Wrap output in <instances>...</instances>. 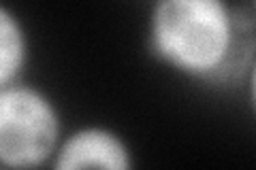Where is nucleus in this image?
I'll list each match as a JSON object with an SVG mask.
<instances>
[{"mask_svg":"<svg viewBox=\"0 0 256 170\" xmlns=\"http://www.w3.org/2000/svg\"><path fill=\"white\" fill-rule=\"evenodd\" d=\"M150 55L173 75L207 87L242 83L256 53V15L230 0H154Z\"/></svg>","mask_w":256,"mask_h":170,"instance_id":"1","label":"nucleus"},{"mask_svg":"<svg viewBox=\"0 0 256 170\" xmlns=\"http://www.w3.org/2000/svg\"><path fill=\"white\" fill-rule=\"evenodd\" d=\"M60 107L26 79L0 87V164L34 170L54 164L64 139Z\"/></svg>","mask_w":256,"mask_h":170,"instance_id":"2","label":"nucleus"},{"mask_svg":"<svg viewBox=\"0 0 256 170\" xmlns=\"http://www.w3.org/2000/svg\"><path fill=\"white\" fill-rule=\"evenodd\" d=\"M132 166L134 153L128 141L114 128L100 124L77 126L64 134L52 164L56 170H130Z\"/></svg>","mask_w":256,"mask_h":170,"instance_id":"3","label":"nucleus"},{"mask_svg":"<svg viewBox=\"0 0 256 170\" xmlns=\"http://www.w3.org/2000/svg\"><path fill=\"white\" fill-rule=\"evenodd\" d=\"M30 34L9 4L0 9V87L22 81L30 66Z\"/></svg>","mask_w":256,"mask_h":170,"instance_id":"4","label":"nucleus"},{"mask_svg":"<svg viewBox=\"0 0 256 170\" xmlns=\"http://www.w3.org/2000/svg\"><path fill=\"white\" fill-rule=\"evenodd\" d=\"M244 90H246V100H248V107H250L252 115L256 119V53L250 62V66L246 70V77H244Z\"/></svg>","mask_w":256,"mask_h":170,"instance_id":"5","label":"nucleus"},{"mask_svg":"<svg viewBox=\"0 0 256 170\" xmlns=\"http://www.w3.org/2000/svg\"><path fill=\"white\" fill-rule=\"evenodd\" d=\"M250 9H252V13L256 15V0H250Z\"/></svg>","mask_w":256,"mask_h":170,"instance_id":"6","label":"nucleus"}]
</instances>
